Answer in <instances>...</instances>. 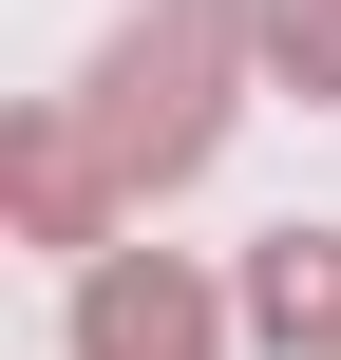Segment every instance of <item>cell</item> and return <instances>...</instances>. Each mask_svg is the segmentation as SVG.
Here are the masks:
<instances>
[{
  "mask_svg": "<svg viewBox=\"0 0 341 360\" xmlns=\"http://www.w3.org/2000/svg\"><path fill=\"white\" fill-rule=\"evenodd\" d=\"M266 19L247 0H152L114 57H95V95H76V152H95V190L133 209V190H171L209 133H228V57H247Z\"/></svg>",
  "mask_w": 341,
  "mask_h": 360,
  "instance_id": "1",
  "label": "cell"
},
{
  "mask_svg": "<svg viewBox=\"0 0 341 360\" xmlns=\"http://www.w3.org/2000/svg\"><path fill=\"white\" fill-rule=\"evenodd\" d=\"M209 342H228V304L171 247H95L76 266V360H209Z\"/></svg>",
  "mask_w": 341,
  "mask_h": 360,
  "instance_id": "2",
  "label": "cell"
},
{
  "mask_svg": "<svg viewBox=\"0 0 341 360\" xmlns=\"http://www.w3.org/2000/svg\"><path fill=\"white\" fill-rule=\"evenodd\" d=\"M247 323L285 360H341V228H266L247 247Z\"/></svg>",
  "mask_w": 341,
  "mask_h": 360,
  "instance_id": "3",
  "label": "cell"
},
{
  "mask_svg": "<svg viewBox=\"0 0 341 360\" xmlns=\"http://www.w3.org/2000/svg\"><path fill=\"white\" fill-rule=\"evenodd\" d=\"M266 19V76L285 95H341V0H247Z\"/></svg>",
  "mask_w": 341,
  "mask_h": 360,
  "instance_id": "4",
  "label": "cell"
}]
</instances>
